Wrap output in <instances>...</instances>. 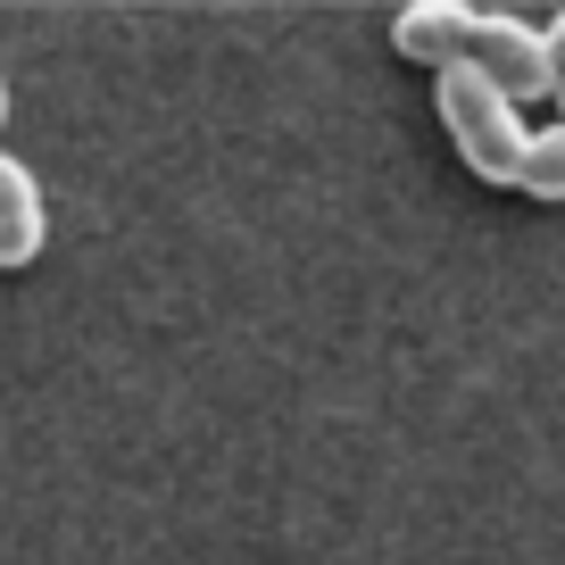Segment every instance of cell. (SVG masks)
Returning <instances> with one entry per match:
<instances>
[{
	"instance_id": "obj_1",
	"label": "cell",
	"mask_w": 565,
	"mask_h": 565,
	"mask_svg": "<svg viewBox=\"0 0 565 565\" xmlns=\"http://www.w3.org/2000/svg\"><path fill=\"white\" fill-rule=\"evenodd\" d=\"M433 108H441V134L458 141V159L475 167L482 183H508V175H515L532 125H524V108H515L482 67H466V58L433 67Z\"/></svg>"
},
{
	"instance_id": "obj_2",
	"label": "cell",
	"mask_w": 565,
	"mask_h": 565,
	"mask_svg": "<svg viewBox=\"0 0 565 565\" xmlns=\"http://www.w3.org/2000/svg\"><path fill=\"white\" fill-rule=\"evenodd\" d=\"M466 67H482L515 108L541 100L557 75H548V51H541V25L508 18V9H475V34H466Z\"/></svg>"
},
{
	"instance_id": "obj_3",
	"label": "cell",
	"mask_w": 565,
	"mask_h": 565,
	"mask_svg": "<svg viewBox=\"0 0 565 565\" xmlns=\"http://www.w3.org/2000/svg\"><path fill=\"white\" fill-rule=\"evenodd\" d=\"M42 242H51V200H42V175L18 159V150H0V266H9V275L34 266Z\"/></svg>"
},
{
	"instance_id": "obj_4",
	"label": "cell",
	"mask_w": 565,
	"mask_h": 565,
	"mask_svg": "<svg viewBox=\"0 0 565 565\" xmlns=\"http://www.w3.org/2000/svg\"><path fill=\"white\" fill-rule=\"evenodd\" d=\"M466 34H475V0H407L399 18H391V51L416 58V67L466 58Z\"/></svg>"
},
{
	"instance_id": "obj_5",
	"label": "cell",
	"mask_w": 565,
	"mask_h": 565,
	"mask_svg": "<svg viewBox=\"0 0 565 565\" xmlns=\"http://www.w3.org/2000/svg\"><path fill=\"white\" fill-rule=\"evenodd\" d=\"M508 183H515V192H532V200H565V117L524 134V159H515Z\"/></svg>"
},
{
	"instance_id": "obj_6",
	"label": "cell",
	"mask_w": 565,
	"mask_h": 565,
	"mask_svg": "<svg viewBox=\"0 0 565 565\" xmlns=\"http://www.w3.org/2000/svg\"><path fill=\"white\" fill-rule=\"evenodd\" d=\"M541 51H548V75H565V9L541 25Z\"/></svg>"
},
{
	"instance_id": "obj_7",
	"label": "cell",
	"mask_w": 565,
	"mask_h": 565,
	"mask_svg": "<svg viewBox=\"0 0 565 565\" xmlns=\"http://www.w3.org/2000/svg\"><path fill=\"white\" fill-rule=\"evenodd\" d=\"M0 125H9V67H0Z\"/></svg>"
},
{
	"instance_id": "obj_8",
	"label": "cell",
	"mask_w": 565,
	"mask_h": 565,
	"mask_svg": "<svg viewBox=\"0 0 565 565\" xmlns=\"http://www.w3.org/2000/svg\"><path fill=\"white\" fill-rule=\"evenodd\" d=\"M548 92H557V117H565V75H557V84H548Z\"/></svg>"
}]
</instances>
